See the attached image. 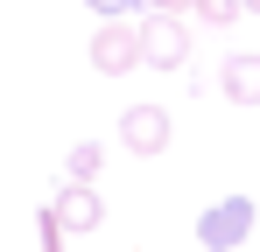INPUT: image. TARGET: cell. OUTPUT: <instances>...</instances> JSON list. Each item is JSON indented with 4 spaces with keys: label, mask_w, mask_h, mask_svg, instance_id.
I'll return each mask as SVG.
<instances>
[{
    "label": "cell",
    "mask_w": 260,
    "mask_h": 252,
    "mask_svg": "<svg viewBox=\"0 0 260 252\" xmlns=\"http://www.w3.org/2000/svg\"><path fill=\"white\" fill-rule=\"evenodd\" d=\"M113 133H120V147H127V154H162V147H169V133H176V119H169V105H127Z\"/></svg>",
    "instance_id": "4"
},
{
    "label": "cell",
    "mask_w": 260,
    "mask_h": 252,
    "mask_svg": "<svg viewBox=\"0 0 260 252\" xmlns=\"http://www.w3.org/2000/svg\"><path fill=\"white\" fill-rule=\"evenodd\" d=\"M148 14H190V0H148Z\"/></svg>",
    "instance_id": "11"
},
{
    "label": "cell",
    "mask_w": 260,
    "mask_h": 252,
    "mask_svg": "<svg viewBox=\"0 0 260 252\" xmlns=\"http://www.w3.org/2000/svg\"><path fill=\"white\" fill-rule=\"evenodd\" d=\"M49 217H56L71 238H91V231L106 224V203H99V189H91V182H63V189L49 196Z\"/></svg>",
    "instance_id": "5"
},
{
    "label": "cell",
    "mask_w": 260,
    "mask_h": 252,
    "mask_svg": "<svg viewBox=\"0 0 260 252\" xmlns=\"http://www.w3.org/2000/svg\"><path fill=\"white\" fill-rule=\"evenodd\" d=\"M190 56V21L183 14H141V63L148 70H183Z\"/></svg>",
    "instance_id": "2"
},
{
    "label": "cell",
    "mask_w": 260,
    "mask_h": 252,
    "mask_svg": "<svg viewBox=\"0 0 260 252\" xmlns=\"http://www.w3.org/2000/svg\"><path fill=\"white\" fill-rule=\"evenodd\" d=\"M85 7L99 14V21H134V14H141L148 0H85Z\"/></svg>",
    "instance_id": "9"
},
{
    "label": "cell",
    "mask_w": 260,
    "mask_h": 252,
    "mask_svg": "<svg viewBox=\"0 0 260 252\" xmlns=\"http://www.w3.org/2000/svg\"><path fill=\"white\" fill-rule=\"evenodd\" d=\"M63 245H71V231H63V224L43 210V252H63Z\"/></svg>",
    "instance_id": "10"
},
{
    "label": "cell",
    "mask_w": 260,
    "mask_h": 252,
    "mask_svg": "<svg viewBox=\"0 0 260 252\" xmlns=\"http://www.w3.org/2000/svg\"><path fill=\"white\" fill-rule=\"evenodd\" d=\"M218 91H225L232 105H260V49L225 56V63H218Z\"/></svg>",
    "instance_id": "6"
},
{
    "label": "cell",
    "mask_w": 260,
    "mask_h": 252,
    "mask_svg": "<svg viewBox=\"0 0 260 252\" xmlns=\"http://www.w3.org/2000/svg\"><path fill=\"white\" fill-rule=\"evenodd\" d=\"M253 224H260L253 196H218V203L197 217V245L204 252H239L246 238H253Z\"/></svg>",
    "instance_id": "1"
},
{
    "label": "cell",
    "mask_w": 260,
    "mask_h": 252,
    "mask_svg": "<svg viewBox=\"0 0 260 252\" xmlns=\"http://www.w3.org/2000/svg\"><path fill=\"white\" fill-rule=\"evenodd\" d=\"M63 175H71V182H91V175H99V140H78V147L63 154Z\"/></svg>",
    "instance_id": "8"
},
{
    "label": "cell",
    "mask_w": 260,
    "mask_h": 252,
    "mask_svg": "<svg viewBox=\"0 0 260 252\" xmlns=\"http://www.w3.org/2000/svg\"><path fill=\"white\" fill-rule=\"evenodd\" d=\"M246 14V0H190V21H204V28H232Z\"/></svg>",
    "instance_id": "7"
},
{
    "label": "cell",
    "mask_w": 260,
    "mask_h": 252,
    "mask_svg": "<svg viewBox=\"0 0 260 252\" xmlns=\"http://www.w3.org/2000/svg\"><path fill=\"white\" fill-rule=\"evenodd\" d=\"M246 14H260V0H246Z\"/></svg>",
    "instance_id": "12"
},
{
    "label": "cell",
    "mask_w": 260,
    "mask_h": 252,
    "mask_svg": "<svg viewBox=\"0 0 260 252\" xmlns=\"http://www.w3.org/2000/svg\"><path fill=\"white\" fill-rule=\"evenodd\" d=\"M141 63V21H99L91 35V70L99 77H127Z\"/></svg>",
    "instance_id": "3"
}]
</instances>
